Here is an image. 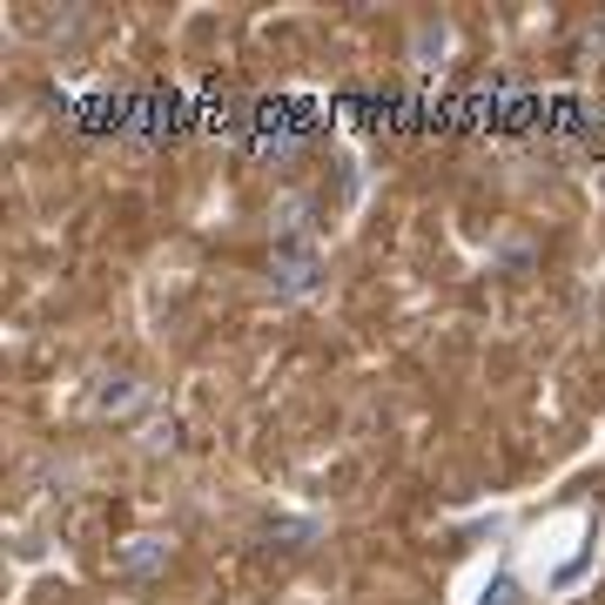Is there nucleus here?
Returning <instances> with one entry per match:
<instances>
[{"mask_svg":"<svg viewBox=\"0 0 605 605\" xmlns=\"http://www.w3.org/2000/svg\"><path fill=\"white\" fill-rule=\"evenodd\" d=\"M161 565H169V545L161 539H129L114 552V572L121 579H148V572H161Z\"/></svg>","mask_w":605,"mask_h":605,"instance_id":"f257e3e1","label":"nucleus"},{"mask_svg":"<svg viewBox=\"0 0 605 605\" xmlns=\"http://www.w3.org/2000/svg\"><path fill=\"white\" fill-rule=\"evenodd\" d=\"M276 290L282 297H310L316 290V256H290V263L276 269Z\"/></svg>","mask_w":605,"mask_h":605,"instance_id":"f03ea898","label":"nucleus"},{"mask_svg":"<svg viewBox=\"0 0 605 605\" xmlns=\"http://www.w3.org/2000/svg\"><path fill=\"white\" fill-rule=\"evenodd\" d=\"M484 605H518V585H511V579H498L492 592H484Z\"/></svg>","mask_w":605,"mask_h":605,"instance_id":"7ed1b4c3","label":"nucleus"}]
</instances>
